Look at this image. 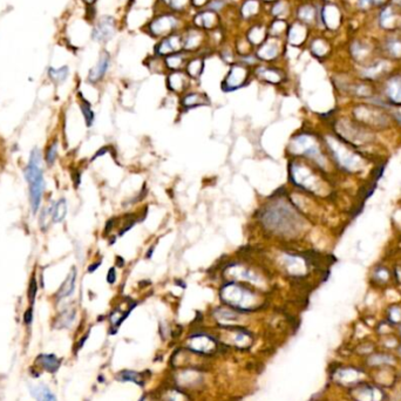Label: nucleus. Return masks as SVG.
<instances>
[{"mask_svg":"<svg viewBox=\"0 0 401 401\" xmlns=\"http://www.w3.org/2000/svg\"><path fill=\"white\" fill-rule=\"evenodd\" d=\"M290 178L292 183L296 184L303 189L309 190V192H313L316 188V177L311 174L306 167H303L294 162L290 165Z\"/></svg>","mask_w":401,"mask_h":401,"instance_id":"obj_5","label":"nucleus"},{"mask_svg":"<svg viewBox=\"0 0 401 401\" xmlns=\"http://www.w3.org/2000/svg\"><path fill=\"white\" fill-rule=\"evenodd\" d=\"M219 297L229 306L243 311L256 310L261 303L258 294L237 283L224 284L219 290Z\"/></svg>","mask_w":401,"mask_h":401,"instance_id":"obj_3","label":"nucleus"},{"mask_svg":"<svg viewBox=\"0 0 401 401\" xmlns=\"http://www.w3.org/2000/svg\"><path fill=\"white\" fill-rule=\"evenodd\" d=\"M299 17L304 20H310L313 17V11L311 7H303L299 11Z\"/></svg>","mask_w":401,"mask_h":401,"instance_id":"obj_32","label":"nucleus"},{"mask_svg":"<svg viewBox=\"0 0 401 401\" xmlns=\"http://www.w3.org/2000/svg\"><path fill=\"white\" fill-rule=\"evenodd\" d=\"M106 281H107V283L111 284V285H113L115 283V281H117V270H115L114 266H113V268H111L108 270L107 277H106Z\"/></svg>","mask_w":401,"mask_h":401,"instance_id":"obj_33","label":"nucleus"},{"mask_svg":"<svg viewBox=\"0 0 401 401\" xmlns=\"http://www.w3.org/2000/svg\"><path fill=\"white\" fill-rule=\"evenodd\" d=\"M77 277H78L77 268L73 266V268L71 269L70 274H68L67 277H66V280L62 281L60 287H59L58 292L55 293L56 300L68 298V297H71L72 294H73L74 290H75V284H77Z\"/></svg>","mask_w":401,"mask_h":401,"instance_id":"obj_11","label":"nucleus"},{"mask_svg":"<svg viewBox=\"0 0 401 401\" xmlns=\"http://www.w3.org/2000/svg\"><path fill=\"white\" fill-rule=\"evenodd\" d=\"M258 8H259L258 1H256V0H247V1H245V4L243 5L242 13L245 18H249L251 17V15L256 14Z\"/></svg>","mask_w":401,"mask_h":401,"instance_id":"obj_29","label":"nucleus"},{"mask_svg":"<svg viewBox=\"0 0 401 401\" xmlns=\"http://www.w3.org/2000/svg\"><path fill=\"white\" fill-rule=\"evenodd\" d=\"M56 158H58V142L54 141V142L48 146V148L46 150L45 161L47 165H48V167H52V165L54 164Z\"/></svg>","mask_w":401,"mask_h":401,"instance_id":"obj_25","label":"nucleus"},{"mask_svg":"<svg viewBox=\"0 0 401 401\" xmlns=\"http://www.w3.org/2000/svg\"><path fill=\"white\" fill-rule=\"evenodd\" d=\"M37 293H38V281H37V278L33 276V277L30 280V285H28V291H27V296H28V299H30L31 304L34 303Z\"/></svg>","mask_w":401,"mask_h":401,"instance_id":"obj_30","label":"nucleus"},{"mask_svg":"<svg viewBox=\"0 0 401 401\" xmlns=\"http://www.w3.org/2000/svg\"><path fill=\"white\" fill-rule=\"evenodd\" d=\"M289 147L293 155H304L316 161L318 164L324 165V158L321 154L319 147L310 135L302 134L294 136Z\"/></svg>","mask_w":401,"mask_h":401,"instance_id":"obj_4","label":"nucleus"},{"mask_svg":"<svg viewBox=\"0 0 401 401\" xmlns=\"http://www.w3.org/2000/svg\"><path fill=\"white\" fill-rule=\"evenodd\" d=\"M181 103L184 108L190 109V108H196L200 107V106H206L209 105V100L204 94H200V93H189L187 95L183 96V99L181 100Z\"/></svg>","mask_w":401,"mask_h":401,"instance_id":"obj_14","label":"nucleus"},{"mask_svg":"<svg viewBox=\"0 0 401 401\" xmlns=\"http://www.w3.org/2000/svg\"><path fill=\"white\" fill-rule=\"evenodd\" d=\"M183 47V39L180 36H170L164 38L156 47V53L159 55H170L175 52L180 51Z\"/></svg>","mask_w":401,"mask_h":401,"instance_id":"obj_10","label":"nucleus"},{"mask_svg":"<svg viewBox=\"0 0 401 401\" xmlns=\"http://www.w3.org/2000/svg\"><path fill=\"white\" fill-rule=\"evenodd\" d=\"M167 1L174 9H176V11H181V9H183L188 5L189 0H167Z\"/></svg>","mask_w":401,"mask_h":401,"instance_id":"obj_31","label":"nucleus"},{"mask_svg":"<svg viewBox=\"0 0 401 401\" xmlns=\"http://www.w3.org/2000/svg\"><path fill=\"white\" fill-rule=\"evenodd\" d=\"M31 393L37 401H56V398L51 391L43 385H38L36 387H32Z\"/></svg>","mask_w":401,"mask_h":401,"instance_id":"obj_18","label":"nucleus"},{"mask_svg":"<svg viewBox=\"0 0 401 401\" xmlns=\"http://www.w3.org/2000/svg\"><path fill=\"white\" fill-rule=\"evenodd\" d=\"M283 263L285 270L292 276H298L303 274L306 266L305 263H304L299 256L290 255V253H286V255L283 256Z\"/></svg>","mask_w":401,"mask_h":401,"instance_id":"obj_12","label":"nucleus"},{"mask_svg":"<svg viewBox=\"0 0 401 401\" xmlns=\"http://www.w3.org/2000/svg\"><path fill=\"white\" fill-rule=\"evenodd\" d=\"M223 5H224V1H222V0H216L215 2H212V4L209 5V9L221 8V7H223Z\"/></svg>","mask_w":401,"mask_h":401,"instance_id":"obj_36","label":"nucleus"},{"mask_svg":"<svg viewBox=\"0 0 401 401\" xmlns=\"http://www.w3.org/2000/svg\"><path fill=\"white\" fill-rule=\"evenodd\" d=\"M283 7H284L283 2H277V4H276V5L274 6V9H272V13H274V15H277V17H278V15H281V12H284Z\"/></svg>","mask_w":401,"mask_h":401,"instance_id":"obj_34","label":"nucleus"},{"mask_svg":"<svg viewBox=\"0 0 401 401\" xmlns=\"http://www.w3.org/2000/svg\"><path fill=\"white\" fill-rule=\"evenodd\" d=\"M84 1H86L87 4H94V2H95L96 0H84Z\"/></svg>","mask_w":401,"mask_h":401,"instance_id":"obj_39","label":"nucleus"},{"mask_svg":"<svg viewBox=\"0 0 401 401\" xmlns=\"http://www.w3.org/2000/svg\"><path fill=\"white\" fill-rule=\"evenodd\" d=\"M109 54L108 53H103V54L100 56V60L96 66L94 68H92V71L89 72V75H88V80L90 82L95 83L98 82L102 79L103 77H105L106 72H107L108 67H109Z\"/></svg>","mask_w":401,"mask_h":401,"instance_id":"obj_13","label":"nucleus"},{"mask_svg":"<svg viewBox=\"0 0 401 401\" xmlns=\"http://www.w3.org/2000/svg\"><path fill=\"white\" fill-rule=\"evenodd\" d=\"M100 265H101V261L94 263V264H90V265L88 266V272H89V274H92V272H94L95 270H98V269L100 268Z\"/></svg>","mask_w":401,"mask_h":401,"instance_id":"obj_37","label":"nucleus"},{"mask_svg":"<svg viewBox=\"0 0 401 401\" xmlns=\"http://www.w3.org/2000/svg\"><path fill=\"white\" fill-rule=\"evenodd\" d=\"M66 216H67V200L66 199H60L54 202V206H53V223H62Z\"/></svg>","mask_w":401,"mask_h":401,"instance_id":"obj_16","label":"nucleus"},{"mask_svg":"<svg viewBox=\"0 0 401 401\" xmlns=\"http://www.w3.org/2000/svg\"><path fill=\"white\" fill-rule=\"evenodd\" d=\"M38 362H40V365L48 372L56 371L60 365L58 358L53 355H41L38 358Z\"/></svg>","mask_w":401,"mask_h":401,"instance_id":"obj_20","label":"nucleus"},{"mask_svg":"<svg viewBox=\"0 0 401 401\" xmlns=\"http://www.w3.org/2000/svg\"><path fill=\"white\" fill-rule=\"evenodd\" d=\"M176 25L177 20L173 15H162V17H159L155 20H153L152 25H150V30H152V33L154 36L160 37L162 34L171 32L176 27Z\"/></svg>","mask_w":401,"mask_h":401,"instance_id":"obj_9","label":"nucleus"},{"mask_svg":"<svg viewBox=\"0 0 401 401\" xmlns=\"http://www.w3.org/2000/svg\"><path fill=\"white\" fill-rule=\"evenodd\" d=\"M80 108H81V112H82L84 122H86V126L88 128L92 127L93 123H94V120H95V114H94L92 108H90L89 102H87L86 100L82 99V102H81Z\"/></svg>","mask_w":401,"mask_h":401,"instance_id":"obj_22","label":"nucleus"},{"mask_svg":"<svg viewBox=\"0 0 401 401\" xmlns=\"http://www.w3.org/2000/svg\"><path fill=\"white\" fill-rule=\"evenodd\" d=\"M49 78L54 81L56 83L64 82V81L67 79L68 77V67H61L59 70H54V68H51L48 72Z\"/></svg>","mask_w":401,"mask_h":401,"instance_id":"obj_24","label":"nucleus"},{"mask_svg":"<svg viewBox=\"0 0 401 401\" xmlns=\"http://www.w3.org/2000/svg\"><path fill=\"white\" fill-rule=\"evenodd\" d=\"M247 77H249V71L245 66L234 65L222 83V88L225 92H231V90L241 88V87L245 86Z\"/></svg>","mask_w":401,"mask_h":401,"instance_id":"obj_6","label":"nucleus"},{"mask_svg":"<svg viewBox=\"0 0 401 401\" xmlns=\"http://www.w3.org/2000/svg\"><path fill=\"white\" fill-rule=\"evenodd\" d=\"M203 67H204V62H203L202 59H194V60L188 64V74H189V77L194 78V79H197L202 74Z\"/></svg>","mask_w":401,"mask_h":401,"instance_id":"obj_21","label":"nucleus"},{"mask_svg":"<svg viewBox=\"0 0 401 401\" xmlns=\"http://www.w3.org/2000/svg\"><path fill=\"white\" fill-rule=\"evenodd\" d=\"M184 59L182 54H176V53L168 55L167 59H165V64L170 70H178V68H181Z\"/></svg>","mask_w":401,"mask_h":401,"instance_id":"obj_28","label":"nucleus"},{"mask_svg":"<svg viewBox=\"0 0 401 401\" xmlns=\"http://www.w3.org/2000/svg\"><path fill=\"white\" fill-rule=\"evenodd\" d=\"M216 23H217V19H216V14L212 12H205V13H202L197 17V24L202 27L210 28Z\"/></svg>","mask_w":401,"mask_h":401,"instance_id":"obj_23","label":"nucleus"},{"mask_svg":"<svg viewBox=\"0 0 401 401\" xmlns=\"http://www.w3.org/2000/svg\"><path fill=\"white\" fill-rule=\"evenodd\" d=\"M265 229L277 235H291L299 229L300 218L286 200H276L266 205L261 216Z\"/></svg>","mask_w":401,"mask_h":401,"instance_id":"obj_1","label":"nucleus"},{"mask_svg":"<svg viewBox=\"0 0 401 401\" xmlns=\"http://www.w3.org/2000/svg\"><path fill=\"white\" fill-rule=\"evenodd\" d=\"M277 54H278L277 46L271 42L264 43V45L259 47L258 52H257L258 58L263 59V60H272V59H275L276 56H277Z\"/></svg>","mask_w":401,"mask_h":401,"instance_id":"obj_19","label":"nucleus"},{"mask_svg":"<svg viewBox=\"0 0 401 401\" xmlns=\"http://www.w3.org/2000/svg\"><path fill=\"white\" fill-rule=\"evenodd\" d=\"M25 322L26 324H31V321H32V318H33V311L32 309H28L26 312H25Z\"/></svg>","mask_w":401,"mask_h":401,"instance_id":"obj_35","label":"nucleus"},{"mask_svg":"<svg viewBox=\"0 0 401 401\" xmlns=\"http://www.w3.org/2000/svg\"><path fill=\"white\" fill-rule=\"evenodd\" d=\"M257 75L266 82L270 83H280L283 80L281 72L274 70V68H259L257 71Z\"/></svg>","mask_w":401,"mask_h":401,"instance_id":"obj_17","label":"nucleus"},{"mask_svg":"<svg viewBox=\"0 0 401 401\" xmlns=\"http://www.w3.org/2000/svg\"><path fill=\"white\" fill-rule=\"evenodd\" d=\"M265 1H272V0H265Z\"/></svg>","mask_w":401,"mask_h":401,"instance_id":"obj_40","label":"nucleus"},{"mask_svg":"<svg viewBox=\"0 0 401 401\" xmlns=\"http://www.w3.org/2000/svg\"><path fill=\"white\" fill-rule=\"evenodd\" d=\"M115 33V23L112 17H103L93 31V39L100 42L111 40Z\"/></svg>","mask_w":401,"mask_h":401,"instance_id":"obj_8","label":"nucleus"},{"mask_svg":"<svg viewBox=\"0 0 401 401\" xmlns=\"http://www.w3.org/2000/svg\"><path fill=\"white\" fill-rule=\"evenodd\" d=\"M225 274L229 275V278L234 281H245L252 284H261L263 281L262 276L246 265H228L227 269H225Z\"/></svg>","mask_w":401,"mask_h":401,"instance_id":"obj_7","label":"nucleus"},{"mask_svg":"<svg viewBox=\"0 0 401 401\" xmlns=\"http://www.w3.org/2000/svg\"><path fill=\"white\" fill-rule=\"evenodd\" d=\"M123 264H124L123 258H122L121 256H118L117 257V265L120 266V268H123Z\"/></svg>","mask_w":401,"mask_h":401,"instance_id":"obj_38","label":"nucleus"},{"mask_svg":"<svg viewBox=\"0 0 401 401\" xmlns=\"http://www.w3.org/2000/svg\"><path fill=\"white\" fill-rule=\"evenodd\" d=\"M74 317H75L74 310H66L65 312H62L61 315L59 316L56 324H59V326L60 327L70 326V325L72 324V321H74Z\"/></svg>","mask_w":401,"mask_h":401,"instance_id":"obj_26","label":"nucleus"},{"mask_svg":"<svg viewBox=\"0 0 401 401\" xmlns=\"http://www.w3.org/2000/svg\"><path fill=\"white\" fill-rule=\"evenodd\" d=\"M265 33L266 32H265L264 28L261 26H256V27H253L251 31H250L247 38H249V40L252 43H259L265 39Z\"/></svg>","mask_w":401,"mask_h":401,"instance_id":"obj_27","label":"nucleus"},{"mask_svg":"<svg viewBox=\"0 0 401 401\" xmlns=\"http://www.w3.org/2000/svg\"><path fill=\"white\" fill-rule=\"evenodd\" d=\"M167 82L169 89L173 92H183L187 87L188 79L186 74L181 73V72H175V73L169 75Z\"/></svg>","mask_w":401,"mask_h":401,"instance_id":"obj_15","label":"nucleus"},{"mask_svg":"<svg viewBox=\"0 0 401 401\" xmlns=\"http://www.w3.org/2000/svg\"><path fill=\"white\" fill-rule=\"evenodd\" d=\"M25 180L28 184L30 204L34 215L39 211L45 192V178H43L41 150L34 147L28 158V163L24 170Z\"/></svg>","mask_w":401,"mask_h":401,"instance_id":"obj_2","label":"nucleus"}]
</instances>
